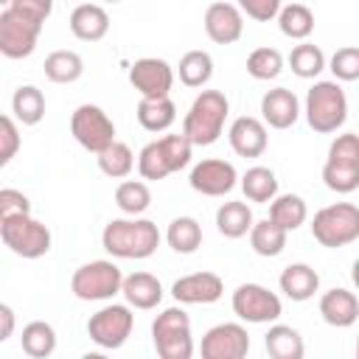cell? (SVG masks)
<instances>
[{"label":"cell","mask_w":359,"mask_h":359,"mask_svg":"<svg viewBox=\"0 0 359 359\" xmlns=\"http://www.w3.org/2000/svg\"><path fill=\"white\" fill-rule=\"evenodd\" d=\"M323 182L334 194H353L359 188V163L325 160V165H323Z\"/></svg>","instance_id":"8d00e7d4"},{"label":"cell","mask_w":359,"mask_h":359,"mask_svg":"<svg viewBox=\"0 0 359 359\" xmlns=\"http://www.w3.org/2000/svg\"><path fill=\"white\" fill-rule=\"evenodd\" d=\"M135 328V314H132V306L126 303H109L104 309H98L90 320H87V334L90 339L104 348V351H115L121 348L129 334Z\"/></svg>","instance_id":"9c48e42d"},{"label":"cell","mask_w":359,"mask_h":359,"mask_svg":"<svg viewBox=\"0 0 359 359\" xmlns=\"http://www.w3.org/2000/svg\"><path fill=\"white\" fill-rule=\"evenodd\" d=\"M70 135L81 149L98 154L115 143V123L98 104H79L70 115Z\"/></svg>","instance_id":"ba28073f"},{"label":"cell","mask_w":359,"mask_h":359,"mask_svg":"<svg viewBox=\"0 0 359 359\" xmlns=\"http://www.w3.org/2000/svg\"><path fill=\"white\" fill-rule=\"evenodd\" d=\"M328 70L334 73L337 81H356L359 79V48L345 45V48L334 50V56L328 62Z\"/></svg>","instance_id":"b9f144b4"},{"label":"cell","mask_w":359,"mask_h":359,"mask_svg":"<svg viewBox=\"0 0 359 359\" xmlns=\"http://www.w3.org/2000/svg\"><path fill=\"white\" fill-rule=\"evenodd\" d=\"M227 140L233 146V151L238 157H261L269 146V135H266V123L252 118V115H241L230 123L227 129Z\"/></svg>","instance_id":"e0dca14e"},{"label":"cell","mask_w":359,"mask_h":359,"mask_svg":"<svg viewBox=\"0 0 359 359\" xmlns=\"http://www.w3.org/2000/svg\"><path fill=\"white\" fill-rule=\"evenodd\" d=\"M3 3H6V0H3Z\"/></svg>","instance_id":"816d5d0a"},{"label":"cell","mask_w":359,"mask_h":359,"mask_svg":"<svg viewBox=\"0 0 359 359\" xmlns=\"http://www.w3.org/2000/svg\"><path fill=\"white\" fill-rule=\"evenodd\" d=\"M129 84L140 98H165L174 87V67L165 59L143 56L129 67Z\"/></svg>","instance_id":"7c38bea8"},{"label":"cell","mask_w":359,"mask_h":359,"mask_svg":"<svg viewBox=\"0 0 359 359\" xmlns=\"http://www.w3.org/2000/svg\"><path fill=\"white\" fill-rule=\"evenodd\" d=\"M283 70V56L280 50L275 48H255L250 56H247V73L258 81H269V79H278Z\"/></svg>","instance_id":"f35d334b"},{"label":"cell","mask_w":359,"mask_h":359,"mask_svg":"<svg viewBox=\"0 0 359 359\" xmlns=\"http://www.w3.org/2000/svg\"><path fill=\"white\" fill-rule=\"evenodd\" d=\"M95 160H98V168H101L107 177H112V180H123V177H129L132 168H135V154H132V149H129L126 143H121V140H115V143H109L104 151H98Z\"/></svg>","instance_id":"d590c367"},{"label":"cell","mask_w":359,"mask_h":359,"mask_svg":"<svg viewBox=\"0 0 359 359\" xmlns=\"http://www.w3.org/2000/svg\"><path fill=\"white\" fill-rule=\"evenodd\" d=\"M264 348L272 359H303V353H306V345H303V337L297 334V328L283 325V323L269 325V331L264 334Z\"/></svg>","instance_id":"603a6c76"},{"label":"cell","mask_w":359,"mask_h":359,"mask_svg":"<svg viewBox=\"0 0 359 359\" xmlns=\"http://www.w3.org/2000/svg\"><path fill=\"white\" fill-rule=\"evenodd\" d=\"M269 219L278 222L283 230H297L306 219H309V205L303 196L297 194H278L272 202H269Z\"/></svg>","instance_id":"f1b7e54d"},{"label":"cell","mask_w":359,"mask_h":359,"mask_svg":"<svg viewBox=\"0 0 359 359\" xmlns=\"http://www.w3.org/2000/svg\"><path fill=\"white\" fill-rule=\"evenodd\" d=\"M123 289V272L112 261L81 264L70 278V292L79 300H109Z\"/></svg>","instance_id":"52a82bcc"},{"label":"cell","mask_w":359,"mask_h":359,"mask_svg":"<svg viewBox=\"0 0 359 359\" xmlns=\"http://www.w3.org/2000/svg\"><path fill=\"white\" fill-rule=\"evenodd\" d=\"M20 213H31V202L22 191L17 188H3L0 191V219H11Z\"/></svg>","instance_id":"f6af8a7d"},{"label":"cell","mask_w":359,"mask_h":359,"mask_svg":"<svg viewBox=\"0 0 359 359\" xmlns=\"http://www.w3.org/2000/svg\"><path fill=\"white\" fill-rule=\"evenodd\" d=\"M121 294L126 297V303L132 309L149 311L163 300V283L151 275V272H132L123 278V289Z\"/></svg>","instance_id":"7402d4cb"},{"label":"cell","mask_w":359,"mask_h":359,"mask_svg":"<svg viewBox=\"0 0 359 359\" xmlns=\"http://www.w3.org/2000/svg\"><path fill=\"white\" fill-rule=\"evenodd\" d=\"M278 28H280L283 36L303 42V39H309L311 31H314V14H311V8L303 6V3H289V6H283L280 14H278Z\"/></svg>","instance_id":"d6a6232c"},{"label":"cell","mask_w":359,"mask_h":359,"mask_svg":"<svg viewBox=\"0 0 359 359\" xmlns=\"http://www.w3.org/2000/svg\"><path fill=\"white\" fill-rule=\"evenodd\" d=\"M6 8H14V11L25 14L28 20L45 25V20L53 11V0H6Z\"/></svg>","instance_id":"bcb514c9"},{"label":"cell","mask_w":359,"mask_h":359,"mask_svg":"<svg viewBox=\"0 0 359 359\" xmlns=\"http://www.w3.org/2000/svg\"><path fill=\"white\" fill-rule=\"evenodd\" d=\"M191 188L202 196H224L236 188L238 182V171L233 163L227 160H219V157H208L202 163H196L191 168V177H188Z\"/></svg>","instance_id":"5bb4252c"},{"label":"cell","mask_w":359,"mask_h":359,"mask_svg":"<svg viewBox=\"0 0 359 359\" xmlns=\"http://www.w3.org/2000/svg\"><path fill=\"white\" fill-rule=\"evenodd\" d=\"M107 3H118V0H107Z\"/></svg>","instance_id":"f907efd6"},{"label":"cell","mask_w":359,"mask_h":359,"mask_svg":"<svg viewBox=\"0 0 359 359\" xmlns=\"http://www.w3.org/2000/svg\"><path fill=\"white\" fill-rule=\"evenodd\" d=\"M286 236H289V230H283L278 222H272L266 216V219H261V222L252 224V230H250V247L261 258H275V255L283 252Z\"/></svg>","instance_id":"484cf974"},{"label":"cell","mask_w":359,"mask_h":359,"mask_svg":"<svg viewBox=\"0 0 359 359\" xmlns=\"http://www.w3.org/2000/svg\"><path fill=\"white\" fill-rule=\"evenodd\" d=\"M351 280H353V286L359 289V258H356L353 266H351Z\"/></svg>","instance_id":"c3c4849f"},{"label":"cell","mask_w":359,"mask_h":359,"mask_svg":"<svg viewBox=\"0 0 359 359\" xmlns=\"http://www.w3.org/2000/svg\"><path fill=\"white\" fill-rule=\"evenodd\" d=\"M70 31L81 42H98L109 31V14L98 3H81L70 11Z\"/></svg>","instance_id":"ffe728a7"},{"label":"cell","mask_w":359,"mask_h":359,"mask_svg":"<svg viewBox=\"0 0 359 359\" xmlns=\"http://www.w3.org/2000/svg\"><path fill=\"white\" fill-rule=\"evenodd\" d=\"M227 112H230V101H227L224 93H219V90H202L194 98L191 109L185 112L182 132L188 135V140L194 146H210V143H216L222 137Z\"/></svg>","instance_id":"7a4b0ae2"},{"label":"cell","mask_w":359,"mask_h":359,"mask_svg":"<svg viewBox=\"0 0 359 359\" xmlns=\"http://www.w3.org/2000/svg\"><path fill=\"white\" fill-rule=\"evenodd\" d=\"M356 356H359V337H356Z\"/></svg>","instance_id":"681fc988"},{"label":"cell","mask_w":359,"mask_h":359,"mask_svg":"<svg viewBox=\"0 0 359 359\" xmlns=\"http://www.w3.org/2000/svg\"><path fill=\"white\" fill-rule=\"evenodd\" d=\"M14 121L17 118H11V115L0 118V165H8L14 160V154L20 151V129Z\"/></svg>","instance_id":"7bdbcfd3"},{"label":"cell","mask_w":359,"mask_h":359,"mask_svg":"<svg viewBox=\"0 0 359 359\" xmlns=\"http://www.w3.org/2000/svg\"><path fill=\"white\" fill-rule=\"evenodd\" d=\"M306 121L314 132L331 135L337 132L348 118V98L339 81H314V87L306 93Z\"/></svg>","instance_id":"3957f363"},{"label":"cell","mask_w":359,"mask_h":359,"mask_svg":"<svg viewBox=\"0 0 359 359\" xmlns=\"http://www.w3.org/2000/svg\"><path fill=\"white\" fill-rule=\"evenodd\" d=\"M151 342L160 359H191L194 356V337H191V317L180 306L160 311L151 323Z\"/></svg>","instance_id":"277c9868"},{"label":"cell","mask_w":359,"mask_h":359,"mask_svg":"<svg viewBox=\"0 0 359 359\" xmlns=\"http://www.w3.org/2000/svg\"><path fill=\"white\" fill-rule=\"evenodd\" d=\"M42 34V22L28 20L14 8L0 11V53L6 59H25L36 50Z\"/></svg>","instance_id":"30bf717a"},{"label":"cell","mask_w":359,"mask_h":359,"mask_svg":"<svg viewBox=\"0 0 359 359\" xmlns=\"http://www.w3.org/2000/svg\"><path fill=\"white\" fill-rule=\"evenodd\" d=\"M157 146H160L163 160H165V165H168V171H171V174H174V171H180V168H185V165L191 163L194 143L188 140V135H185V132L163 135V137L157 140Z\"/></svg>","instance_id":"ab89813d"},{"label":"cell","mask_w":359,"mask_h":359,"mask_svg":"<svg viewBox=\"0 0 359 359\" xmlns=\"http://www.w3.org/2000/svg\"><path fill=\"white\" fill-rule=\"evenodd\" d=\"M177 73L185 87H205L213 76V56L208 50H188L180 59Z\"/></svg>","instance_id":"836d02e7"},{"label":"cell","mask_w":359,"mask_h":359,"mask_svg":"<svg viewBox=\"0 0 359 359\" xmlns=\"http://www.w3.org/2000/svg\"><path fill=\"white\" fill-rule=\"evenodd\" d=\"M233 314L244 323H275L283 314V303L275 292L261 283H241L233 292Z\"/></svg>","instance_id":"8fae6325"},{"label":"cell","mask_w":359,"mask_h":359,"mask_svg":"<svg viewBox=\"0 0 359 359\" xmlns=\"http://www.w3.org/2000/svg\"><path fill=\"white\" fill-rule=\"evenodd\" d=\"M135 115L146 132H165L177 121V107L168 95L165 98H140Z\"/></svg>","instance_id":"cb8c5ba5"},{"label":"cell","mask_w":359,"mask_h":359,"mask_svg":"<svg viewBox=\"0 0 359 359\" xmlns=\"http://www.w3.org/2000/svg\"><path fill=\"white\" fill-rule=\"evenodd\" d=\"M311 236L328 250L353 244L359 238V208L353 202H334L314 213Z\"/></svg>","instance_id":"5b68a950"},{"label":"cell","mask_w":359,"mask_h":359,"mask_svg":"<svg viewBox=\"0 0 359 359\" xmlns=\"http://www.w3.org/2000/svg\"><path fill=\"white\" fill-rule=\"evenodd\" d=\"M255 219L247 202H222L216 210V230L224 238H241L252 230Z\"/></svg>","instance_id":"d4e9b609"},{"label":"cell","mask_w":359,"mask_h":359,"mask_svg":"<svg viewBox=\"0 0 359 359\" xmlns=\"http://www.w3.org/2000/svg\"><path fill=\"white\" fill-rule=\"evenodd\" d=\"M261 118L272 129H289L300 118V101L289 87L266 90L261 98Z\"/></svg>","instance_id":"ac0fdd59"},{"label":"cell","mask_w":359,"mask_h":359,"mask_svg":"<svg viewBox=\"0 0 359 359\" xmlns=\"http://www.w3.org/2000/svg\"><path fill=\"white\" fill-rule=\"evenodd\" d=\"M205 34L216 45H233L244 34V14L236 3H210L205 8Z\"/></svg>","instance_id":"2e32d148"},{"label":"cell","mask_w":359,"mask_h":359,"mask_svg":"<svg viewBox=\"0 0 359 359\" xmlns=\"http://www.w3.org/2000/svg\"><path fill=\"white\" fill-rule=\"evenodd\" d=\"M278 283H280V292H283L289 300L303 303V300H311V297L317 294V289H320V275H317V269L309 266V264H289V266H283Z\"/></svg>","instance_id":"44dd1931"},{"label":"cell","mask_w":359,"mask_h":359,"mask_svg":"<svg viewBox=\"0 0 359 359\" xmlns=\"http://www.w3.org/2000/svg\"><path fill=\"white\" fill-rule=\"evenodd\" d=\"M320 314L334 328H351L359 320V300L353 292L334 286L320 297Z\"/></svg>","instance_id":"d6986e66"},{"label":"cell","mask_w":359,"mask_h":359,"mask_svg":"<svg viewBox=\"0 0 359 359\" xmlns=\"http://www.w3.org/2000/svg\"><path fill=\"white\" fill-rule=\"evenodd\" d=\"M241 191L250 202H272L278 196V177L266 165H252L241 177Z\"/></svg>","instance_id":"1f68e13d"},{"label":"cell","mask_w":359,"mask_h":359,"mask_svg":"<svg viewBox=\"0 0 359 359\" xmlns=\"http://www.w3.org/2000/svg\"><path fill=\"white\" fill-rule=\"evenodd\" d=\"M101 244L112 258L143 261L157 252L160 230L151 219H140V216L112 219V222H107V227L101 233Z\"/></svg>","instance_id":"6da1fadb"},{"label":"cell","mask_w":359,"mask_h":359,"mask_svg":"<svg viewBox=\"0 0 359 359\" xmlns=\"http://www.w3.org/2000/svg\"><path fill=\"white\" fill-rule=\"evenodd\" d=\"M11 112L22 126H36L45 118V95L34 84H22L11 95Z\"/></svg>","instance_id":"4316f807"},{"label":"cell","mask_w":359,"mask_h":359,"mask_svg":"<svg viewBox=\"0 0 359 359\" xmlns=\"http://www.w3.org/2000/svg\"><path fill=\"white\" fill-rule=\"evenodd\" d=\"M20 345H22V353L25 356H31V359H48L56 351V331H53L50 323L34 320V323H28L22 328Z\"/></svg>","instance_id":"4dcf8cb0"},{"label":"cell","mask_w":359,"mask_h":359,"mask_svg":"<svg viewBox=\"0 0 359 359\" xmlns=\"http://www.w3.org/2000/svg\"><path fill=\"white\" fill-rule=\"evenodd\" d=\"M205 359H244L250 351V334L241 323H219L202 337Z\"/></svg>","instance_id":"4fadbf2b"},{"label":"cell","mask_w":359,"mask_h":359,"mask_svg":"<svg viewBox=\"0 0 359 359\" xmlns=\"http://www.w3.org/2000/svg\"><path fill=\"white\" fill-rule=\"evenodd\" d=\"M236 6L241 8V14H247L255 22H269L280 14L283 3L280 0H236Z\"/></svg>","instance_id":"ee69618b"},{"label":"cell","mask_w":359,"mask_h":359,"mask_svg":"<svg viewBox=\"0 0 359 359\" xmlns=\"http://www.w3.org/2000/svg\"><path fill=\"white\" fill-rule=\"evenodd\" d=\"M115 205L126 216H140L151 205V191H149V185L143 180H123L115 188Z\"/></svg>","instance_id":"e575fe53"},{"label":"cell","mask_w":359,"mask_h":359,"mask_svg":"<svg viewBox=\"0 0 359 359\" xmlns=\"http://www.w3.org/2000/svg\"><path fill=\"white\" fill-rule=\"evenodd\" d=\"M171 294L182 306H208L224 294V280L216 272H191L174 280Z\"/></svg>","instance_id":"9a60e30c"},{"label":"cell","mask_w":359,"mask_h":359,"mask_svg":"<svg viewBox=\"0 0 359 359\" xmlns=\"http://www.w3.org/2000/svg\"><path fill=\"white\" fill-rule=\"evenodd\" d=\"M137 171H140L143 180H165L171 174L168 165H165V160H163V151H160L157 140H151V143H146L140 149V154H137Z\"/></svg>","instance_id":"60d3db41"},{"label":"cell","mask_w":359,"mask_h":359,"mask_svg":"<svg viewBox=\"0 0 359 359\" xmlns=\"http://www.w3.org/2000/svg\"><path fill=\"white\" fill-rule=\"evenodd\" d=\"M165 241L174 252L191 255L202 247V224L194 216H177L165 230Z\"/></svg>","instance_id":"f546056e"},{"label":"cell","mask_w":359,"mask_h":359,"mask_svg":"<svg viewBox=\"0 0 359 359\" xmlns=\"http://www.w3.org/2000/svg\"><path fill=\"white\" fill-rule=\"evenodd\" d=\"M14 334V309L8 303H0V342H6Z\"/></svg>","instance_id":"7dc6e473"},{"label":"cell","mask_w":359,"mask_h":359,"mask_svg":"<svg viewBox=\"0 0 359 359\" xmlns=\"http://www.w3.org/2000/svg\"><path fill=\"white\" fill-rule=\"evenodd\" d=\"M289 65H292V73L300 76V79H317L323 70H325V53L311 45V42H300L292 48L289 53Z\"/></svg>","instance_id":"74e56055"},{"label":"cell","mask_w":359,"mask_h":359,"mask_svg":"<svg viewBox=\"0 0 359 359\" xmlns=\"http://www.w3.org/2000/svg\"><path fill=\"white\" fill-rule=\"evenodd\" d=\"M42 67L53 84H73L84 76V59L76 50H53L45 56Z\"/></svg>","instance_id":"83f0119b"},{"label":"cell","mask_w":359,"mask_h":359,"mask_svg":"<svg viewBox=\"0 0 359 359\" xmlns=\"http://www.w3.org/2000/svg\"><path fill=\"white\" fill-rule=\"evenodd\" d=\"M0 238L3 244L28 261H36L42 255H48L50 250V230L48 224H42L39 219H34L31 213H20L11 219H0Z\"/></svg>","instance_id":"8992f818"}]
</instances>
